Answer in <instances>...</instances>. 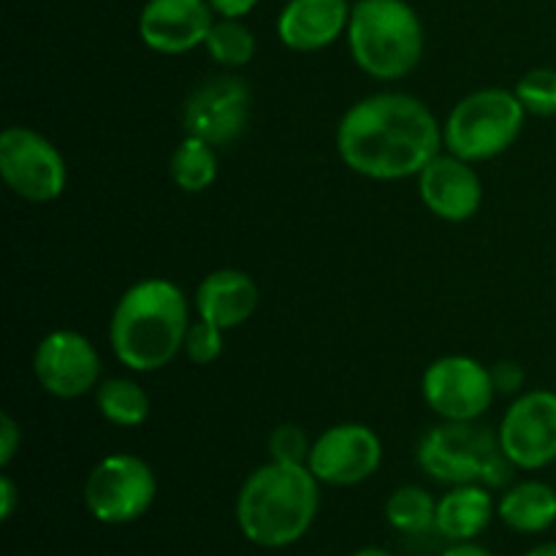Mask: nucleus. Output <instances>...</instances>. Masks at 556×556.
<instances>
[{
  "instance_id": "0eeeda50",
  "label": "nucleus",
  "mask_w": 556,
  "mask_h": 556,
  "mask_svg": "<svg viewBox=\"0 0 556 556\" xmlns=\"http://www.w3.org/2000/svg\"><path fill=\"white\" fill-rule=\"evenodd\" d=\"M157 497V478L150 462L136 454H109L87 472L81 500L87 514L109 527L139 521Z\"/></svg>"
},
{
  "instance_id": "f03ea898",
  "label": "nucleus",
  "mask_w": 556,
  "mask_h": 556,
  "mask_svg": "<svg viewBox=\"0 0 556 556\" xmlns=\"http://www.w3.org/2000/svg\"><path fill=\"white\" fill-rule=\"evenodd\" d=\"M190 302L166 277H144L125 288L109 318L114 358L136 375L157 372L182 353Z\"/></svg>"
},
{
  "instance_id": "473e14b6",
  "label": "nucleus",
  "mask_w": 556,
  "mask_h": 556,
  "mask_svg": "<svg viewBox=\"0 0 556 556\" xmlns=\"http://www.w3.org/2000/svg\"><path fill=\"white\" fill-rule=\"evenodd\" d=\"M351 556H394V554L386 552V548H380V546H364V548H358V552H353Z\"/></svg>"
},
{
  "instance_id": "c756f323",
  "label": "nucleus",
  "mask_w": 556,
  "mask_h": 556,
  "mask_svg": "<svg viewBox=\"0 0 556 556\" xmlns=\"http://www.w3.org/2000/svg\"><path fill=\"white\" fill-rule=\"evenodd\" d=\"M212 11L217 16H226V20H242L250 11L258 5V0H210Z\"/></svg>"
},
{
  "instance_id": "2f4dec72",
  "label": "nucleus",
  "mask_w": 556,
  "mask_h": 556,
  "mask_svg": "<svg viewBox=\"0 0 556 556\" xmlns=\"http://www.w3.org/2000/svg\"><path fill=\"white\" fill-rule=\"evenodd\" d=\"M525 556H556V541L554 543H541V546L530 548Z\"/></svg>"
},
{
  "instance_id": "5701e85b",
  "label": "nucleus",
  "mask_w": 556,
  "mask_h": 556,
  "mask_svg": "<svg viewBox=\"0 0 556 556\" xmlns=\"http://www.w3.org/2000/svg\"><path fill=\"white\" fill-rule=\"evenodd\" d=\"M206 54L223 68H244L255 58V36L242 20L217 16L204 41Z\"/></svg>"
},
{
  "instance_id": "423d86ee",
  "label": "nucleus",
  "mask_w": 556,
  "mask_h": 556,
  "mask_svg": "<svg viewBox=\"0 0 556 556\" xmlns=\"http://www.w3.org/2000/svg\"><path fill=\"white\" fill-rule=\"evenodd\" d=\"M527 109L514 90L483 87L462 98L443 123V150L470 163L492 161L519 141Z\"/></svg>"
},
{
  "instance_id": "f8f14e48",
  "label": "nucleus",
  "mask_w": 556,
  "mask_h": 556,
  "mask_svg": "<svg viewBox=\"0 0 556 556\" xmlns=\"http://www.w3.org/2000/svg\"><path fill=\"white\" fill-rule=\"evenodd\" d=\"M383 465V443L367 424H334L313 440L307 467L320 486H358Z\"/></svg>"
},
{
  "instance_id": "7ed1b4c3",
  "label": "nucleus",
  "mask_w": 556,
  "mask_h": 556,
  "mask_svg": "<svg viewBox=\"0 0 556 556\" xmlns=\"http://www.w3.org/2000/svg\"><path fill=\"white\" fill-rule=\"evenodd\" d=\"M320 481L307 465L266 462L244 478L237 494L239 532L253 546L288 548L313 530Z\"/></svg>"
},
{
  "instance_id": "39448f33",
  "label": "nucleus",
  "mask_w": 556,
  "mask_h": 556,
  "mask_svg": "<svg viewBox=\"0 0 556 556\" xmlns=\"http://www.w3.org/2000/svg\"><path fill=\"white\" fill-rule=\"evenodd\" d=\"M418 467L445 486L483 483L486 489H508L516 467L500 448L497 432L476 424L443 421L429 429L416 451Z\"/></svg>"
},
{
  "instance_id": "1a4fd4ad",
  "label": "nucleus",
  "mask_w": 556,
  "mask_h": 556,
  "mask_svg": "<svg viewBox=\"0 0 556 556\" xmlns=\"http://www.w3.org/2000/svg\"><path fill=\"white\" fill-rule=\"evenodd\" d=\"M421 396L440 421L476 424L494 405L492 369L465 353L440 356L424 369Z\"/></svg>"
},
{
  "instance_id": "393cba45",
  "label": "nucleus",
  "mask_w": 556,
  "mask_h": 556,
  "mask_svg": "<svg viewBox=\"0 0 556 556\" xmlns=\"http://www.w3.org/2000/svg\"><path fill=\"white\" fill-rule=\"evenodd\" d=\"M223 334L226 331L206 324V320H193L188 334H185L182 356L190 364H195V367H210V364H215L223 356Z\"/></svg>"
},
{
  "instance_id": "9d476101",
  "label": "nucleus",
  "mask_w": 556,
  "mask_h": 556,
  "mask_svg": "<svg viewBox=\"0 0 556 556\" xmlns=\"http://www.w3.org/2000/svg\"><path fill=\"white\" fill-rule=\"evenodd\" d=\"M497 440L516 470L538 472L556 462V391L532 389L503 413Z\"/></svg>"
},
{
  "instance_id": "6e6552de",
  "label": "nucleus",
  "mask_w": 556,
  "mask_h": 556,
  "mask_svg": "<svg viewBox=\"0 0 556 556\" xmlns=\"http://www.w3.org/2000/svg\"><path fill=\"white\" fill-rule=\"evenodd\" d=\"M0 177L20 199L49 204L65 193L68 163L41 130L9 125L0 134Z\"/></svg>"
},
{
  "instance_id": "a211bd4d",
  "label": "nucleus",
  "mask_w": 556,
  "mask_h": 556,
  "mask_svg": "<svg viewBox=\"0 0 556 556\" xmlns=\"http://www.w3.org/2000/svg\"><path fill=\"white\" fill-rule=\"evenodd\" d=\"M494 516H497V503L492 497V489L483 483H459L438 500L434 532H440L451 543L476 541L486 532Z\"/></svg>"
},
{
  "instance_id": "a878e982",
  "label": "nucleus",
  "mask_w": 556,
  "mask_h": 556,
  "mask_svg": "<svg viewBox=\"0 0 556 556\" xmlns=\"http://www.w3.org/2000/svg\"><path fill=\"white\" fill-rule=\"evenodd\" d=\"M313 440L307 438L299 424H280L269 434V459L286 462V465H307Z\"/></svg>"
},
{
  "instance_id": "2eb2a0df",
  "label": "nucleus",
  "mask_w": 556,
  "mask_h": 556,
  "mask_svg": "<svg viewBox=\"0 0 556 556\" xmlns=\"http://www.w3.org/2000/svg\"><path fill=\"white\" fill-rule=\"evenodd\" d=\"M215 20L210 0H147L139 14V38L157 54H188L204 47Z\"/></svg>"
},
{
  "instance_id": "20e7f679",
  "label": "nucleus",
  "mask_w": 556,
  "mask_h": 556,
  "mask_svg": "<svg viewBox=\"0 0 556 556\" xmlns=\"http://www.w3.org/2000/svg\"><path fill=\"white\" fill-rule=\"evenodd\" d=\"M345 36L353 63L378 81L405 79L424 58V25L407 0H356Z\"/></svg>"
},
{
  "instance_id": "cd10ccee",
  "label": "nucleus",
  "mask_w": 556,
  "mask_h": 556,
  "mask_svg": "<svg viewBox=\"0 0 556 556\" xmlns=\"http://www.w3.org/2000/svg\"><path fill=\"white\" fill-rule=\"evenodd\" d=\"M492 378L497 394H519L525 386V369L516 362H500L497 367H492Z\"/></svg>"
},
{
  "instance_id": "412c9836",
  "label": "nucleus",
  "mask_w": 556,
  "mask_h": 556,
  "mask_svg": "<svg viewBox=\"0 0 556 556\" xmlns=\"http://www.w3.org/2000/svg\"><path fill=\"white\" fill-rule=\"evenodd\" d=\"M168 172H172L174 185L182 193H204L217 179V147L199 139V136L185 134L177 150L172 152Z\"/></svg>"
},
{
  "instance_id": "f3484780",
  "label": "nucleus",
  "mask_w": 556,
  "mask_h": 556,
  "mask_svg": "<svg viewBox=\"0 0 556 556\" xmlns=\"http://www.w3.org/2000/svg\"><path fill=\"white\" fill-rule=\"evenodd\" d=\"M261 304L258 282L242 269H215L199 282L193 296L195 318L220 331L239 329L255 315Z\"/></svg>"
},
{
  "instance_id": "c85d7f7f",
  "label": "nucleus",
  "mask_w": 556,
  "mask_h": 556,
  "mask_svg": "<svg viewBox=\"0 0 556 556\" xmlns=\"http://www.w3.org/2000/svg\"><path fill=\"white\" fill-rule=\"evenodd\" d=\"M20 503H22L20 486L11 481V476H0V519L9 521L11 516L16 514V508H20Z\"/></svg>"
},
{
  "instance_id": "9b49d317",
  "label": "nucleus",
  "mask_w": 556,
  "mask_h": 556,
  "mask_svg": "<svg viewBox=\"0 0 556 556\" xmlns=\"http://www.w3.org/2000/svg\"><path fill=\"white\" fill-rule=\"evenodd\" d=\"M33 375L54 400H81L101 383V353L81 331L54 329L33 351Z\"/></svg>"
},
{
  "instance_id": "ddd939ff",
  "label": "nucleus",
  "mask_w": 556,
  "mask_h": 556,
  "mask_svg": "<svg viewBox=\"0 0 556 556\" xmlns=\"http://www.w3.org/2000/svg\"><path fill=\"white\" fill-rule=\"evenodd\" d=\"M253 92L242 76L217 74L190 90L182 109V128L188 136L226 147L244 134L250 123Z\"/></svg>"
},
{
  "instance_id": "b1692460",
  "label": "nucleus",
  "mask_w": 556,
  "mask_h": 556,
  "mask_svg": "<svg viewBox=\"0 0 556 556\" xmlns=\"http://www.w3.org/2000/svg\"><path fill=\"white\" fill-rule=\"evenodd\" d=\"M516 98L527 114L535 117H554L556 114V68H532L516 81Z\"/></svg>"
},
{
  "instance_id": "7c9ffc66",
  "label": "nucleus",
  "mask_w": 556,
  "mask_h": 556,
  "mask_svg": "<svg viewBox=\"0 0 556 556\" xmlns=\"http://www.w3.org/2000/svg\"><path fill=\"white\" fill-rule=\"evenodd\" d=\"M440 556H492L483 546H478L476 541H467V543H451Z\"/></svg>"
},
{
  "instance_id": "6ab92c4d",
  "label": "nucleus",
  "mask_w": 556,
  "mask_h": 556,
  "mask_svg": "<svg viewBox=\"0 0 556 556\" xmlns=\"http://www.w3.org/2000/svg\"><path fill=\"white\" fill-rule=\"evenodd\" d=\"M497 516L508 530L521 535H541L556 525V489L535 478L510 483L500 494Z\"/></svg>"
},
{
  "instance_id": "f257e3e1",
  "label": "nucleus",
  "mask_w": 556,
  "mask_h": 556,
  "mask_svg": "<svg viewBox=\"0 0 556 556\" xmlns=\"http://www.w3.org/2000/svg\"><path fill=\"white\" fill-rule=\"evenodd\" d=\"M337 155L358 177L400 182L443 152V123L410 92H372L340 117Z\"/></svg>"
},
{
  "instance_id": "bb28decb",
  "label": "nucleus",
  "mask_w": 556,
  "mask_h": 556,
  "mask_svg": "<svg viewBox=\"0 0 556 556\" xmlns=\"http://www.w3.org/2000/svg\"><path fill=\"white\" fill-rule=\"evenodd\" d=\"M22 445V429L11 413H0V467H9L14 462L16 451Z\"/></svg>"
},
{
  "instance_id": "4468645a",
  "label": "nucleus",
  "mask_w": 556,
  "mask_h": 556,
  "mask_svg": "<svg viewBox=\"0 0 556 556\" xmlns=\"http://www.w3.org/2000/svg\"><path fill=\"white\" fill-rule=\"evenodd\" d=\"M416 182L421 204L445 223H467L483 204V182L476 163L445 150L421 168Z\"/></svg>"
},
{
  "instance_id": "aec40b11",
  "label": "nucleus",
  "mask_w": 556,
  "mask_h": 556,
  "mask_svg": "<svg viewBox=\"0 0 556 556\" xmlns=\"http://www.w3.org/2000/svg\"><path fill=\"white\" fill-rule=\"evenodd\" d=\"M96 407L103 421L119 429H136L150 418V394L134 378H106L96 389Z\"/></svg>"
},
{
  "instance_id": "dca6fc26",
  "label": "nucleus",
  "mask_w": 556,
  "mask_h": 556,
  "mask_svg": "<svg viewBox=\"0 0 556 556\" xmlns=\"http://www.w3.org/2000/svg\"><path fill=\"white\" fill-rule=\"evenodd\" d=\"M348 0H288L277 16V38L291 52H320L348 33Z\"/></svg>"
},
{
  "instance_id": "4be33fe9",
  "label": "nucleus",
  "mask_w": 556,
  "mask_h": 556,
  "mask_svg": "<svg viewBox=\"0 0 556 556\" xmlns=\"http://www.w3.org/2000/svg\"><path fill=\"white\" fill-rule=\"evenodd\" d=\"M434 514H438V500L424 486H400L386 500V521L402 535H424L434 530Z\"/></svg>"
}]
</instances>
